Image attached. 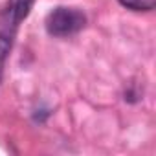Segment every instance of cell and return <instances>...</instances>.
Here are the masks:
<instances>
[{"label": "cell", "instance_id": "1", "mask_svg": "<svg viewBox=\"0 0 156 156\" xmlns=\"http://www.w3.org/2000/svg\"><path fill=\"white\" fill-rule=\"evenodd\" d=\"M35 0H8V4L0 9V81L6 59L11 51L19 24L30 15Z\"/></svg>", "mask_w": 156, "mask_h": 156}, {"label": "cell", "instance_id": "2", "mask_svg": "<svg viewBox=\"0 0 156 156\" xmlns=\"http://www.w3.org/2000/svg\"><path fill=\"white\" fill-rule=\"evenodd\" d=\"M87 24L83 11L75 8H55L46 17V31L53 37H70L81 31Z\"/></svg>", "mask_w": 156, "mask_h": 156}, {"label": "cell", "instance_id": "3", "mask_svg": "<svg viewBox=\"0 0 156 156\" xmlns=\"http://www.w3.org/2000/svg\"><path fill=\"white\" fill-rule=\"evenodd\" d=\"M118 2L132 11H152L156 8V0H118Z\"/></svg>", "mask_w": 156, "mask_h": 156}]
</instances>
